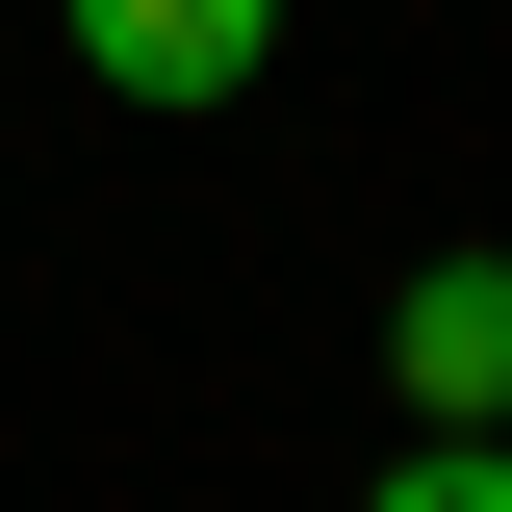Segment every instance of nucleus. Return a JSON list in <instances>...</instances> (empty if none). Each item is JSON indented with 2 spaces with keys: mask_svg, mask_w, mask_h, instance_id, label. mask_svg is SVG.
Instances as JSON below:
<instances>
[{
  "mask_svg": "<svg viewBox=\"0 0 512 512\" xmlns=\"http://www.w3.org/2000/svg\"><path fill=\"white\" fill-rule=\"evenodd\" d=\"M52 26H77V77H103V103H154V128L231 103V77L282 52V0H52Z\"/></svg>",
  "mask_w": 512,
  "mask_h": 512,
  "instance_id": "f257e3e1",
  "label": "nucleus"
},
{
  "mask_svg": "<svg viewBox=\"0 0 512 512\" xmlns=\"http://www.w3.org/2000/svg\"><path fill=\"white\" fill-rule=\"evenodd\" d=\"M384 384H410L436 436H512V256H436V282L384 308Z\"/></svg>",
  "mask_w": 512,
  "mask_h": 512,
  "instance_id": "f03ea898",
  "label": "nucleus"
},
{
  "mask_svg": "<svg viewBox=\"0 0 512 512\" xmlns=\"http://www.w3.org/2000/svg\"><path fill=\"white\" fill-rule=\"evenodd\" d=\"M359 512H512V436H410V461H384Z\"/></svg>",
  "mask_w": 512,
  "mask_h": 512,
  "instance_id": "7ed1b4c3",
  "label": "nucleus"
}]
</instances>
